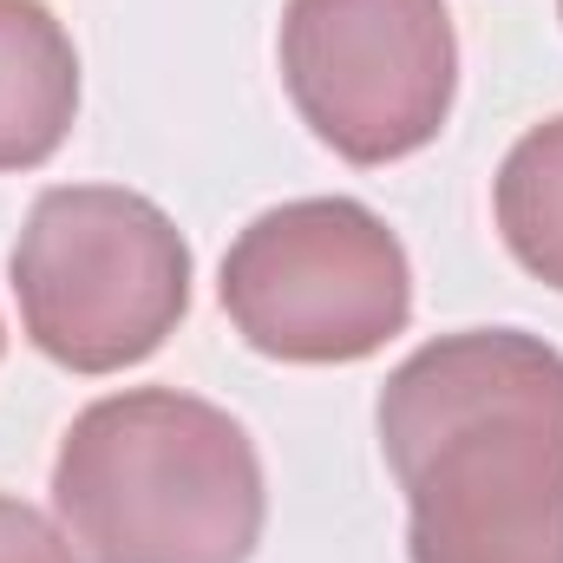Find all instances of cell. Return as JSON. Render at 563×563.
<instances>
[{
  "label": "cell",
  "instance_id": "obj_3",
  "mask_svg": "<svg viewBox=\"0 0 563 563\" xmlns=\"http://www.w3.org/2000/svg\"><path fill=\"white\" fill-rule=\"evenodd\" d=\"M13 295L26 341L73 374L151 361L190 308V243L119 184H53L13 243Z\"/></svg>",
  "mask_w": 563,
  "mask_h": 563
},
{
  "label": "cell",
  "instance_id": "obj_5",
  "mask_svg": "<svg viewBox=\"0 0 563 563\" xmlns=\"http://www.w3.org/2000/svg\"><path fill=\"white\" fill-rule=\"evenodd\" d=\"M282 86L347 164H394L445 132L459 33L445 0H288Z\"/></svg>",
  "mask_w": 563,
  "mask_h": 563
},
{
  "label": "cell",
  "instance_id": "obj_6",
  "mask_svg": "<svg viewBox=\"0 0 563 563\" xmlns=\"http://www.w3.org/2000/svg\"><path fill=\"white\" fill-rule=\"evenodd\" d=\"M79 112V53L40 0H0V170L46 164Z\"/></svg>",
  "mask_w": 563,
  "mask_h": 563
},
{
  "label": "cell",
  "instance_id": "obj_7",
  "mask_svg": "<svg viewBox=\"0 0 563 563\" xmlns=\"http://www.w3.org/2000/svg\"><path fill=\"white\" fill-rule=\"evenodd\" d=\"M492 210L505 230V250L531 269L538 282L563 288V119L531 125L505 151Z\"/></svg>",
  "mask_w": 563,
  "mask_h": 563
},
{
  "label": "cell",
  "instance_id": "obj_2",
  "mask_svg": "<svg viewBox=\"0 0 563 563\" xmlns=\"http://www.w3.org/2000/svg\"><path fill=\"white\" fill-rule=\"evenodd\" d=\"M53 511L79 563H250L263 459L223 407L132 387L66 426Z\"/></svg>",
  "mask_w": 563,
  "mask_h": 563
},
{
  "label": "cell",
  "instance_id": "obj_8",
  "mask_svg": "<svg viewBox=\"0 0 563 563\" xmlns=\"http://www.w3.org/2000/svg\"><path fill=\"white\" fill-rule=\"evenodd\" d=\"M0 563H73V544L33 505L0 492Z\"/></svg>",
  "mask_w": 563,
  "mask_h": 563
},
{
  "label": "cell",
  "instance_id": "obj_1",
  "mask_svg": "<svg viewBox=\"0 0 563 563\" xmlns=\"http://www.w3.org/2000/svg\"><path fill=\"white\" fill-rule=\"evenodd\" d=\"M380 452L407 492L413 563H563V354L465 328L380 387Z\"/></svg>",
  "mask_w": 563,
  "mask_h": 563
},
{
  "label": "cell",
  "instance_id": "obj_4",
  "mask_svg": "<svg viewBox=\"0 0 563 563\" xmlns=\"http://www.w3.org/2000/svg\"><path fill=\"white\" fill-rule=\"evenodd\" d=\"M223 308L269 361L347 367L413 321V263L367 203L301 197L263 210L230 243Z\"/></svg>",
  "mask_w": 563,
  "mask_h": 563
},
{
  "label": "cell",
  "instance_id": "obj_9",
  "mask_svg": "<svg viewBox=\"0 0 563 563\" xmlns=\"http://www.w3.org/2000/svg\"><path fill=\"white\" fill-rule=\"evenodd\" d=\"M558 13H563V0H558Z\"/></svg>",
  "mask_w": 563,
  "mask_h": 563
}]
</instances>
